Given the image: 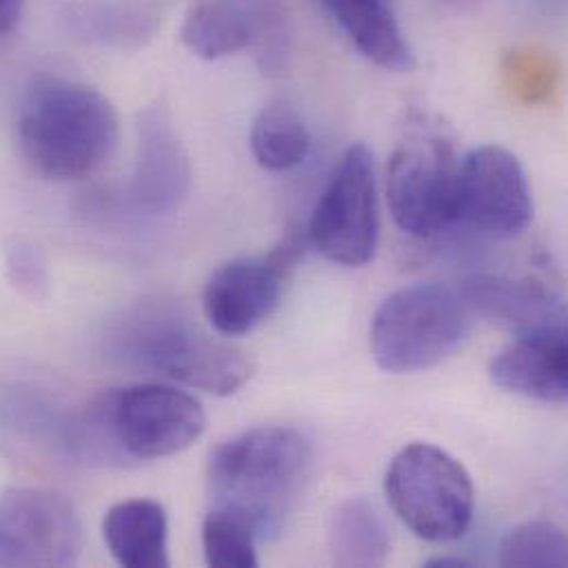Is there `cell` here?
Instances as JSON below:
<instances>
[{
	"label": "cell",
	"instance_id": "obj_1",
	"mask_svg": "<svg viewBox=\"0 0 568 568\" xmlns=\"http://www.w3.org/2000/svg\"><path fill=\"white\" fill-rule=\"evenodd\" d=\"M312 465L310 440L292 427H255L209 460L213 507L244 518L260 542L282 536Z\"/></svg>",
	"mask_w": 568,
	"mask_h": 568
},
{
	"label": "cell",
	"instance_id": "obj_2",
	"mask_svg": "<svg viewBox=\"0 0 568 568\" xmlns=\"http://www.w3.org/2000/svg\"><path fill=\"white\" fill-rule=\"evenodd\" d=\"M120 120L98 89L64 80H38L18 115V142L29 166L47 180H84L115 153Z\"/></svg>",
	"mask_w": 568,
	"mask_h": 568
},
{
	"label": "cell",
	"instance_id": "obj_3",
	"mask_svg": "<svg viewBox=\"0 0 568 568\" xmlns=\"http://www.w3.org/2000/svg\"><path fill=\"white\" fill-rule=\"evenodd\" d=\"M469 334V307L440 284H412L392 292L374 312L369 345L381 369L412 374L436 367Z\"/></svg>",
	"mask_w": 568,
	"mask_h": 568
},
{
	"label": "cell",
	"instance_id": "obj_4",
	"mask_svg": "<svg viewBox=\"0 0 568 568\" xmlns=\"http://www.w3.org/2000/svg\"><path fill=\"white\" fill-rule=\"evenodd\" d=\"M385 496L400 523L427 542L458 540L474 520L476 491L469 471L429 443L407 445L392 458Z\"/></svg>",
	"mask_w": 568,
	"mask_h": 568
},
{
	"label": "cell",
	"instance_id": "obj_5",
	"mask_svg": "<svg viewBox=\"0 0 568 568\" xmlns=\"http://www.w3.org/2000/svg\"><path fill=\"white\" fill-rule=\"evenodd\" d=\"M378 233L374 158L365 144H352L312 211L307 235L327 262L361 268L374 260Z\"/></svg>",
	"mask_w": 568,
	"mask_h": 568
},
{
	"label": "cell",
	"instance_id": "obj_6",
	"mask_svg": "<svg viewBox=\"0 0 568 568\" xmlns=\"http://www.w3.org/2000/svg\"><path fill=\"white\" fill-rule=\"evenodd\" d=\"M98 425L126 456L158 460L200 440L206 414L200 400L184 389L140 383L111 392L98 409Z\"/></svg>",
	"mask_w": 568,
	"mask_h": 568
},
{
	"label": "cell",
	"instance_id": "obj_7",
	"mask_svg": "<svg viewBox=\"0 0 568 568\" xmlns=\"http://www.w3.org/2000/svg\"><path fill=\"white\" fill-rule=\"evenodd\" d=\"M458 160L438 135H414L387 166V202L400 231L429 237L454 224Z\"/></svg>",
	"mask_w": 568,
	"mask_h": 568
},
{
	"label": "cell",
	"instance_id": "obj_8",
	"mask_svg": "<svg viewBox=\"0 0 568 568\" xmlns=\"http://www.w3.org/2000/svg\"><path fill=\"white\" fill-rule=\"evenodd\" d=\"M534 220V200L520 160L503 146H480L458 162L454 224L494 240H511Z\"/></svg>",
	"mask_w": 568,
	"mask_h": 568
},
{
	"label": "cell",
	"instance_id": "obj_9",
	"mask_svg": "<svg viewBox=\"0 0 568 568\" xmlns=\"http://www.w3.org/2000/svg\"><path fill=\"white\" fill-rule=\"evenodd\" d=\"M82 554V525L58 491L13 487L0 494V567H71Z\"/></svg>",
	"mask_w": 568,
	"mask_h": 568
},
{
	"label": "cell",
	"instance_id": "obj_10",
	"mask_svg": "<svg viewBox=\"0 0 568 568\" xmlns=\"http://www.w3.org/2000/svg\"><path fill=\"white\" fill-rule=\"evenodd\" d=\"M138 356L151 369L215 396L240 392L255 374V363L244 349L173 316L142 329Z\"/></svg>",
	"mask_w": 568,
	"mask_h": 568
},
{
	"label": "cell",
	"instance_id": "obj_11",
	"mask_svg": "<svg viewBox=\"0 0 568 568\" xmlns=\"http://www.w3.org/2000/svg\"><path fill=\"white\" fill-rule=\"evenodd\" d=\"M296 244L268 257H240L220 266L204 287V314L224 336H242L260 327L277 310L284 290L285 264Z\"/></svg>",
	"mask_w": 568,
	"mask_h": 568
},
{
	"label": "cell",
	"instance_id": "obj_12",
	"mask_svg": "<svg viewBox=\"0 0 568 568\" xmlns=\"http://www.w3.org/2000/svg\"><path fill=\"white\" fill-rule=\"evenodd\" d=\"M193 184L191 155L164 106H149L138 120L131 202L149 215L175 211Z\"/></svg>",
	"mask_w": 568,
	"mask_h": 568
},
{
	"label": "cell",
	"instance_id": "obj_13",
	"mask_svg": "<svg viewBox=\"0 0 568 568\" xmlns=\"http://www.w3.org/2000/svg\"><path fill=\"white\" fill-rule=\"evenodd\" d=\"M491 381L511 394L540 403L568 396L567 325H549L518 334L489 363Z\"/></svg>",
	"mask_w": 568,
	"mask_h": 568
},
{
	"label": "cell",
	"instance_id": "obj_14",
	"mask_svg": "<svg viewBox=\"0 0 568 568\" xmlns=\"http://www.w3.org/2000/svg\"><path fill=\"white\" fill-rule=\"evenodd\" d=\"M460 296L469 312H478L487 321L514 329L516 334L565 325V303L560 294L531 277L509 280L476 275L465 282Z\"/></svg>",
	"mask_w": 568,
	"mask_h": 568
},
{
	"label": "cell",
	"instance_id": "obj_15",
	"mask_svg": "<svg viewBox=\"0 0 568 568\" xmlns=\"http://www.w3.org/2000/svg\"><path fill=\"white\" fill-rule=\"evenodd\" d=\"M62 20L89 44L135 51L153 40L162 11L151 0H67Z\"/></svg>",
	"mask_w": 568,
	"mask_h": 568
},
{
	"label": "cell",
	"instance_id": "obj_16",
	"mask_svg": "<svg viewBox=\"0 0 568 568\" xmlns=\"http://www.w3.org/2000/svg\"><path fill=\"white\" fill-rule=\"evenodd\" d=\"M352 44L374 64L405 73L416 67L414 51L396 20L392 0H321Z\"/></svg>",
	"mask_w": 568,
	"mask_h": 568
},
{
	"label": "cell",
	"instance_id": "obj_17",
	"mask_svg": "<svg viewBox=\"0 0 568 568\" xmlns=\"http://www.w3.org/2000/svg\"><path fill=\"white\" fill-rule=\"evenodd\" d=\"M104 542L113 560L129 568H166L169 518L160 503L149 498L124 500L111 507L102 523Z\"/></svg>",
	"mask_w": 568,
	"mask_h": 568
},
{
	"label": "cell",
	"instance_id": "obj_18",
	"mask_svg": "<svg viewBox=\"0 0 568 568\" xmlns=\"http://www.w3.org/2000/svg\"><path fill=\"white\" fill-rule=\"evenodd\" d=\"M327 542L336 567H383L392 551L389 527L381 509L367 498H349L336 507Z\"/></svg>",
	"mask_w": 568,
	"mask_h": 568
},
{
	"label": "cell",
	"instance_id": "obj_19",
	"mask_svg": "<svg viewBox=\"0 0 568 568\" xmlns=\"http://www.w3.org/2000/svg\"><path fill=\"white\" fill-rule=\"evenodd\" d=\"M182 42L204 60H220L255 49L257 29L251 13L235 0H197L184 16Z\"/></svg>",
	"mask_w": 568,
	"mask_h": 568
},
{
	"label": "cell",
	"instance_id": "obj_20",
	"mask_svg": "<svg viewBox=\"0 0 568 568\" xmlns=\"http://www.w3.org/2000/svg\"><path fill=\"white\" fill-rule=\"evenodd\" d=\"M251 149L264 169L284 173L307 160L312 135L303 118L290 104L275 102L255 118Z\"/></svg>",
	"mask_w": 568,
	"mask_h": 568
},
{
	"label": "cell",
	"instance_id": "obj_21",
	"mask_svg": "<svg viewBox=\"0 0 568 568\" xmlns=\"http://www.w3.org/2000/svg\"><path fill=\"white\" fill-rule=\"evenodd\" d=\"M202 545L209 567H260L255 529L233 511L213 507L202 525Z\"/></svg>",
	"mask_w": 568,
	"mask_h": 568
},
{
	"label": "cell",
	"instance_id": "obj_22",
	"mask_svg": "<svg viewBox=\"0 0 568 568\" xmlns=\"http://www.w3.org/2000/svg\"><path fill=\"white\" fill-rule=\"evenodd\" d=\"M500 567L565 568L568 540L565 531L549 520H529L514 527L500 542Z\"/></svg>",
	"mask_w": 568,
	"mask_h": 568
},
{
	"label": "cell",
	"instance_id": "obj_23",
	"mask_svg": "<svg viewBox=\"0 0 568 568\" xmlns=\"http://www.w3.org/2000/svg\"><path fill=\"white\" fill-rule=\"evenodd\" d=\"M242 4L257 29L255 55L266 73H282L292 55V20L285 0H235Z\"/></svg>",
	"mask_w": 568,
	"mask_h": 568
},
{
	"label": "cell",
	"instance_id": "obj_24",
	"mask_svg": "<svg viewBox=\"0 0 568 568\" xmlns=\"http://www.w3.org/2000/svg\"><path fill=\"white\" fill-rule=\"evenodd\" d=\"M7 268H9V277L16 285H20L24 292H33L44 285V268L33 251V246H24V244H16L9 251V260H7Z\"/></svg>",
	"mask_w": 568,
	"mask_h": 568
},
{
	"label": "cell",
	"instance_id": "obj_25",
	"mask_svg": "<svg viewBox=\"0 0 568 568\" xmlns=\"http://www.w3.org/2000/svg\"><path fill=\"white\" fill-rule=\"evenodd\" d=\"M24 11V0H0V42L11 38Z\"/></svg>",
	"mask_w": 568,
	"mask_h": 568
},
{
	"label": "cell",
	"instance_id": "obj_26",
	"mask_svg": "<svg viewBox=\"0 0 568 568\" xmlns=\"http://www.w3.org/2000/svg\"><path fill=\"white\" fill-rule=\"evenodd\" d=\"M425 567L429 568H456V567H471L467 560L463 558H447V556H440V558H434L429 560Z\"/></svg>",
	"mask_w": 568,
	"mask_h": 568
},
{
	"label": "cell",
	"instance_id": "obj_27",
	"mask_svg": "<svg viewBox=\"0 0 568 568\" xmlns=\"http://www.w3.org/2000/svg\"><path fill=\"white\" fill-rule=\"evenodd\" d=\"M438 4H443L445 9H452V11H469L474 9L480 0H436Z\"/></svg>",
	"mask_w": 568,
	"mask_h": 568
}]
</instances>
